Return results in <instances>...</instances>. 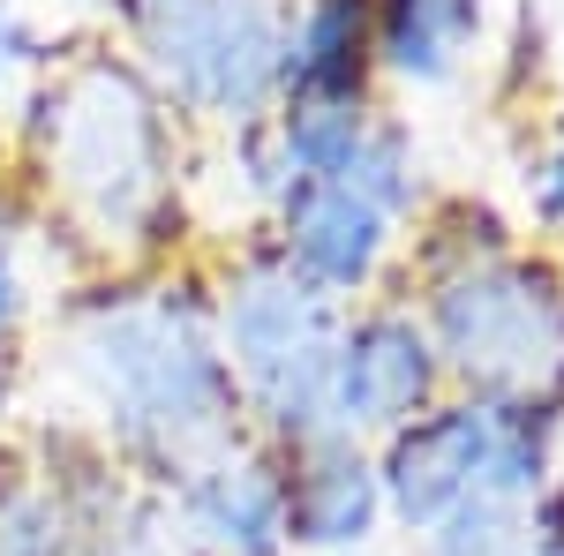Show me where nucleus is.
Wrapping results in <instances>:
<instances>
[{
	"label": "nucleus",
	"instance_id": "9b49d317",
	"mask_svg": "<svg viewBox=\"0 0 564 556\" xmlns=\"http://www.w3.org/2000/svg\"><path fill=\"white\" fill-rule=\"evenodd\" d=\"M188 526L226 556H279L286 542V473L263 459H218L188 481Z\"/></svg>",
	"mask_w": 564,
	"mask_h": 556
},
{
	"label": "nucleus",
	"instance_id": "0eeeda50",
	"mask_svg": "<svg viewBox=\"0 0 564 556\" xmlns=\"http://www.w3.org/2000/svg\"><path fill=\"white\" fill-rule=\"evenodd\" d=\"M481 467H489V399L430 406L384 436L377 489L406 526H444L459 504L481 497Z\"/></svg>",
	"mask_w": 564,
	"mask_h": 556
},
{
	"label": "nucleus",
	"instance_id": "20e7f679",
	"mask_svg": "<svg viewBox=\"0 0 564 556\" xmlns=\"http://www.w3.org/2000/svg\"><path fill=\"white\" fill-rule=\"evenodd\" d=\"M436 361H459L489 399H520L542 369L564 361V294L534 263H481L436 286Z\"/></svg>",
	"mask_w": 564,
	"mask_h": 556
},
{
	"label": "nucleus",
	"instance_id": "f03ea898",
	"mask_svg": "<svg viewBox=\"0 0 564 556\" xmlns=\"http://www.w3.org/2000/svg\"><path fill=\"white\" fill-rule=\"evenodd\" d=\"M90 369L106 384V406L159 444H204L234 414V377L212 353L196 324H181L174 308H129L113 324H98Z\"/></svg>",
	"mask_w": 564,
	"mask_h": 556
},
{
	"label": "nucleus",
	"instance_id": "ddd939ff",
	"mask_svg": "<svg viewBox=\"0 0 564 556\" xmlns=\"http://www.w3.org/2000/svg\"><path fill=\"white\" fill-rule=\"evenodd\" d=\"M436 556H534V542L520 534L512 504L475 497V504H459V512L436 526Z\"/></svg>",
	"mask_w": 564,
	"mask_h": 556
},
{
	"label": "nucleus",
	"instance_id": "39448f33",
	"mask_svg": "<svg viewBox=\"0 0 564 556\" xmlns=\"http://www.w3.org/2000/svg\"><path fill=\"white\" fill-rule=\"evenodd\" d=\"M53 135L61 173L106 218H129L159 196V106L143 98L129 68H84L68 90H53Z\"/></svg>",
	"mask_w": 564,
	"mask_h": 556
},
{
	"label": "nucleus",
	"instance_id": "f257e3e1",
	"mask_svg": "<svg viewBox=\"0 0 564 556\" xmlns=\"http://www.w3.org/2000/svg\"><path fill=\"white\" fill-rule=\"evenodd\" d=\"M339 308L308 279L249 271L226 294V377L279 436H332V361H339Z\"/></svg>",
	"mask_w": 564,
	"mask_h": 556
},
{
	"label": "nucleus",
	"instance_id": "6e6552de",
	"mask_svg": "<svg viewBox=\"0 0 564 556\" xmlns=\"http://www.w3.org/2000/svg\"><path fill=\"white\" fill-rule=\"evenodd\" d=\"M391 241V211H377L361 188L332 181V173H286L279 188V249L286 271L308 279L316 294H354L377 279Z\"/></svg>",
	"mask_w": 564,
	"mask_h": 556
},
{
	"label": "nucleus",
	"instance_id": "423d86ee",
	"mask_svg": "<svg viewBox=\"0 0 564 556\" xmlns=\"http://www.w3.org/2000/svg\"><path fill=\"white\" fill-rule=\"evenodd\" d=\"M436 346L406 308H377L339 331V361H332V436H361V428H406L430 414L436 399Z\"/></svg>",
	"mask_w": 564,
	"mask_h": 556
},
{
	"label": "nucleus",
	"instance_id": "dca6fc26",
	"mask_svg": "<svg viewBox=\"0 0 564 556\" xmlns=\"http://www.w3.org/2000/svg\"><path fill=\"white\" fill-rule=\"evenodd\" d=\"M15 233H23V204H15V196L0 188V257L15 249Z\"/></svg>",
	"mask_w": 564,
	"mask_h": 556
},
{
	"label": "nucleus",
	"instance_id": "7ed1b4c3",
	"mask_svg": "<svg viewBox=\"0 0 564 556\" xmlns=\"http://www.w3.org/2000/svg\"><path fill=\"white\" fill-rule=\"evenodd\" d=\"M129 23L181 106L249 121L279 90L286 15L271 0H129Z\"/></svg>",
	"mask_w": 564,
	"mask_h": 556
},
{
	"label": "nucleus",
	"instance_id": "f3484780",
	"mask_svg": "<svg viewBox=\"0 0 564 556\" xmlns=\"http://www.w3.org/2000/svg\"><path fill=\"white\" fill-rule=\"evenodd\" d=\"M534 556H564V526H557V519H550V534L534 542Z\"/></svg>",
	"mask_w": 564,
	"mask_h": 556
},
{
	"label": "nucleus",
	"instance_id": "f8f14e48",
	"mask_svg": "<svg viewBox=\"0 0 564 556\" xmlns=\"http://www.w3.org/2000/svg\"><path fill=\"white\" fill-rule=\"evenodd\" d=\"M369 8H377V61L414 84H444L481 23V0H369Z\"/></svg>",
	"mask_w": 564,
	"mask_h": 556
},
{
	"label": "nucleus",
	"instance_id": "4468645a",
	"mask_svg": "<svg viewBox=\"0 0 564 556\" xmlns=\"http://www.w3.org/2000/svg\"><path fill=\"white\" fill-rule=\"evenodd\" d=\"M15 316H23V279H15V263L0 257V331H8Z\"/></svg>",
	"mask_w": 564,
	"mask_h": 556
},
{
	"label": "nucleus",
	"instance_id": "1a4fd4ad",
	"mask_svg": "<svg viewBox=\"0 0 564 556\" xmlns=\"http://www.w3.org/2000/svg\"><path fill=\"white\" fill-rule=\"evenodd\" d=\"M377 61V8L369 0H302L279 45L286 106H361Z\"/></svg>",
	"mask_w": 564,
	"mask_h": 556
},
{
	"label": "nucleus",
	"instance_id": "2eb2a0df",
	"mask_svg": "<svg viewBox=\"0 0 564 556\" xmlns=\"http://www.w3.org/2000/svg\"><path fill=\"white\" fill-rule=\"evenodd\" d=\"M542 211H550V218H564V151L550 159V173H542Z\"/></svg>",
	"mask_w": 564,
	"mask_h": 556
},
{
	"label": "nucleus",
	"instance_id": "9d476101",
	"mask_svg": "<svg viewBox=\"0 0 564 556\" xmlns=\"http://www.w3.org/2000/svg\"><path fill=\"white\" fill-rule=\"evenodd\" d=\"M384 519L377 467L354 451L347 436H308L294 473H286V542L308 549H361Z\"/></svg>",
	"mask_w": 564,
	"mask_h": 556
}]
</instances>
